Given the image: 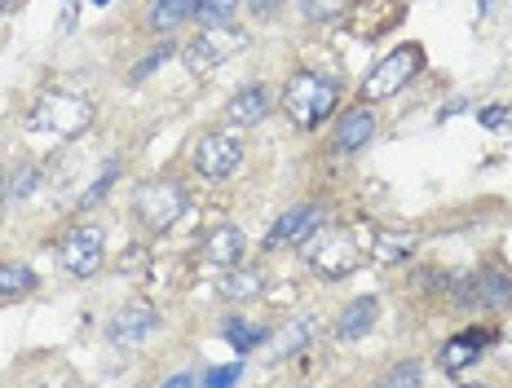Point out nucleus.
Listing matches in <instances>:
<instances>
[{
  "mask_svg": "<svg viewBox=\"0 0 512 388\" xmlns=\"http://www.w3.org/2000/svg\"><path fill=\"white\" fill-rule=\"evenodd\" d=\"M336 102H340V89H336L332 75L296 71L292 80L283 84V111L296 128H318L336 111Z\"/></svg>",
  "mask_w": 512,
  "mask_h": 388,
  "instance_id": "obj_1",
  "label": "nucleus"
},
{
  "mask_svg": "<svg viewBox=\"0 0 512 388\" xmlns=\"http://www.w3.org/2000/svg\"><path fill=\"white\" fill-rule=\"evenodd\" d=\"M89 124H93V102L71 89H45L27 115L31 133H53V137H80Z\"/></svg>",
  "mask_w": 512,
  "mask_h": 388,
  "instance_id": "obj_2",
  "label": "nucleus"
},
{
  "mask_svg": "<svg viewBox=\"0 0 512 388\" xmlns=\"http://www.w3.org/2000/svg\"><path fill=\"white\" fill-rule=\"evenodd\" d=\"M301 256L314 265V274H323V278H349L362 261H367L354 234L336 230V225H318V230L301 243Z\"/></svg>",
  "mask_w": 512,
  "mask_h": 388,
  "instance_id": "obj_3",
  "label": "nucleus"
},
{
  "mask_svg": "<svg viewBox=\"0 0 512 388\" xmlns=\"http://www.w3.org/2000/svg\"><path fill=\"white\" fill-rule=\"evenodd\" d=\"M186 208H190V194L181 181L173 177H159V181H142L133 194V217L146 225L151 234H164V230H173V225L186 217Z\"/></svg>",
  "mask_w": 512,
  "mask_h": 388,
  "instance_id": "obj_4",
  "label": "nucleus"
},
{
  "mask_svg": "<svg viewBox=\"0 0 512 388\" xmlns=\"http://www.w3.org/2000/svg\"><path fill=\"white\" fill-rule=\"evenodd\" d=\"M420 67H424V49L420 45H398L376 71L367 75V80H362V102H384V97H393L398 89H407L415 75H420Z\"/></svg>",
  "mask_w": 512,
  "mask_h": 388,
  "instance_id": "obj_5",
  "label": "nucleus"
},
{
  "mask_svg": "<svg viewBox=\"0 0 512 388\" xmlns=\"http://www.w3.org/2000/svg\"><path fill=\"white\" fill-rule=\"evenodd\" d=\"M102 256H106V234H102V225L80 221V225H71V230H62V239H58V261H62V269H67V274H76V278L98 274V269H102Z\"/></svg>",
  "mask_w": 512,
  "mask_h": 388,
  "instance_id": "obj_6",
  "label": "nucleus"
},
{
  "mask_svg": "<svg viewBox=\"0 0 512 388\" xmlns=\"http://www.w3.org/2000/svg\"><path fill=\"white\" fill-rule=\"evenodd\" d=\"M190 164H195L199 177H208V181H226L234 177V168L243 164V146L234 142L230 133H204L195 142V155H190Z\"/></svg>",
  "mask_w": 512,
  "mask_h": 388,
  "instance_id": "obj_7",
  "label": "nucleus"
},
{
  "mask_svg": "<svg viewBox=\"0 0 512 388\" xmlns=\"http://www.w3.org/2000/svg\"><path fill=\"white\" fill-rule=\"evenodd\" d=\"M243 49H248V36H243L239 27H204V36L186 49V62L195 71H208V67H217V62L234 58V53H243Z\"/></svg>",
  "mask_w": 512,
  "mask_h": 388,
  "instance_id": "obj_8",
  "label": "nucleus"
},
{
  "mask_svg": "<svg viewBox=\"0 0 512 388\" xmlns=\"http://www.w3.org/2000/svg\"><path fill=\"white\" fill-rule=\"evenodd\" d=\"M155 327H159L155 305H146V300H128V305L115 309L111 322H106V336H111V344H142V340H151Z\"/></svg>",
  "mask_w": 512,
  "mask_h": 388,
  "instance_id": "obj_9",
  "label": "nucleus"
},
{
  "mask_svg": "<svg viewBox=\"0 0 512 388\" xmlns=\"http://www.w3.org/2000/svg\"><path fill=\"white\" fill-rule=\"evenodd\" d=\"M490 340H495V331H482V327L455 331V336L442 344V353H437V366H442L446 375H464L468 366L482 358V349H486Z\"/></svg>",
  "mask_w": 512,
  "mask_h": 388,
  "instance_id": "obj_10",
  "label": "nucleus"
},
{
  "mask_svg": "<svg viewBox=\"0 0 512 388\" xmlns=\"http://www.w3.org/2000/svg\"><path fill=\"white\" fill-rule=\"evenodd\" d=\"M367 230V243H362V256H371V261H380V265H398V261H407L411 256V247H415V234L411 230H380V225H362Z\"/></svg>",
  "mask_w": 512,
  "mask_h": 388,
  "instance_id": "obj_11",
  "label": "nucleus"
},
{
  "mask_svg": "<svg viewBox=\"0 0 512 388\" xmlns=\"http://www.w3.org/2000/svg\"><path fill=\"white\" fill-rule=\"evenodd\" d=\"M354 14V36H362V40H376V36H384L393 23H398V14H402V5L398 0H362V5H354L349 9Z\"/></svg>",
  "mask_w": 512,
  "mask_h": 388,
  "instance_id": "obj_12",
  "label": "nucleus"
},
{
  "mask_svg": "<svg viewBox=\"0 0 512 388\" xmlns=\"http://www.w3.org/2000/svg\"><path fill=\"white\" fill-rule=\"evenodd\" d=\"M371 133H376V115H371V106H354V111L340 115V124L332 133V150L354 155V150H362L371 142Z\"/></svg>",
  "mask_w": 512,
  "mask_h": 388,
  "instance_id": "obj_13",
  "label": "nucleus"
},
{
  "mask_svg": "<svg viewBox=\"0 0 512 388\" xmlns=\"http://www.w3.org/2000/svg\"><path fill=\"white\" fill-rule=\"evenodd\" d=\"M265 111H270V89H265V84H243V89L226 102V124L252 128V124L265 120Z\"/></svg>",
  "mask_w": 512,
  "mask_h": 388,
  "instance_id": "obj_14",
  "label": "nucleus"
},
{
  "mask_svg": "<svg viewBox=\"0 0 512 388\" xmlns=\"http://www.w3.org/2000/svg\"><path fill=\"white\" fill-rule=\"evenodd\" d=\"M318 225H327L323 208H318V203H301V208L283 212V217L274 221V234H270V243H305L309 234L318 230Z\"/></svg>",
  "mask_w": 512,
  "mask_h": 388,
  "instance_id": "obj_15",
  "label": "nucleus"
},
{
  "mask_svg": "<svg viewBox=\"0 0 512 388\" xmlns=\"http://www.w3.org/2000/svg\"><path fill=\"white\" fill-rule=\"evenodd\" d=\"M376 314H380V300L376 296H358L354 305H345V314L336 318V340H345V344L362 340L371 327H376Z\"/></svg>",
  "mask_w": 512,
  "mask_h": 388,
  "instance_id": "obj_16",
  "label": "nucleus"
},
{
  "mask_svg": "<svg viewBox=\"0 0 512 388\" xmlns=\"http://www.w3.org/2000/svg\"><path fill=\"white\" fill-rule=\"evenodd\" d=\"M243 234L234 230V225H217V230H208V239H204V261L208 265H217V269H234L243 261Z\"/></svg>",
  "mask_w": 512,
  "mask_h": 388,
  "instance_id": "obj_17",
  "label": "nucleus"
},
{
  "mask_svg": "<svg viewBox=\"0 0 512 388\" xmlns=\"http://www.w3.org/2000/svg\"><path fill=\"white\" fill-rule=\"evenodd\" d=\"M468 305H486V309H508L512 305V283L499 269H482L468 283Z\"/></svg>",
  "mask_w": 512,
  "mask_h": 388,
  "instance_id": "obj_18",
  "label": "nucleus"
},
{
  "mask_svg": "<svg viewBox=\"0 0 512 388\" xmlns=\"http://www.w3.org/2000/svg\"><path fill=\"white\" fill-rule=\"evenodd\" d=\"M318 331V322L314 318H296V322H287V327L279 331V340L265 349V362H283V358H292V353H301L309 336Z\"/></svg>",
  "mask_w": 512,
  "mask_h": 388,
  "instance_id": "obj_19",
  "label": "nucleus"
},
{
  "mask_svg": "<svg viewBox=\"0 0 512 388\" xmlns=\"http://www.w3.org/2000/svg\"><path fill=\"white\" fill-rule=\"evenodd\" d=\"M261 287H265L261 269H243V265L221 269V283H217V291H221L226 300H252Z\"/></svg>",
  "mask_w": 512,
  "mask_h": 388,
  "instance_id": "obj_20",
  "label": "nucleus"
},
{
  "mask_svg": "<svg viewBox=\"0 0 512 388\" xmlns=\"http://www.w3.org/2000/svg\"><path fill=\"white\" fill-rule=\"evenodd\" d=\"M31 291H36V274L27 265L18 261L0 265V300H18V296H31Z\"/></svg>",
  "mask_w": 512,
  "mask_h": 388,
  "instance_id": "obj_21",
  "label": "nucleus"
},
{
  "mask_svg": "<svg viewBox=\"0 0 512 388\" xmlns=\"http://www.w3.org/2000/svg\"><path fill=\"white\" fill-rule=\"evenodd\" d=\"M234 9H239V0H199L190 18L199 27H234Z\"/></svg>",
  "mask_w": 512,
  "mask_h": 388,
  "instance_id": "obj_22",
  "label": "nucleus"
},
{
  "mask_svg": "<svg viewBox=\"0 0 512 388\" xmlns=\"http://www.w3.org/2000/svg\"><path fill=\"white\" fill-rule=\"evenodd\" d=\"M265 336H270V331L248 327V322H239V318H230V322H226V340H230L239 353H252V349H256V344H261Z\"/></svg>",
  "mask_w": 512,
  "mask_h": 388,
  "instance_id": "obj_23",
  "label": "nucleus"
},
{
  "mask_svg": "<svg viewBox=\"0 0 512 388\" xmlns=\"http://www.w3.org/2000/svg\"><path fill=\"white\" fill-rule=\"evenodd\" d=\"M420 380H424L420 362H398V366H389V375L380 380V388H420Z\"/></svg>",
  "mask_w": 512,
  "mask_h": 388,
  "instance_id": "obj_24",
  "label": "nucleus"
},
{
  "mask_svg": "<svg viewBox=\"0 0 512 388\" xmlns=\"http://www.w3.org/2000/svg\"><path fill=\"white\" fill-rule=\"evenodd\" d=\"M349 9V0H305V18L309 23H327V18H340Z\"/></svg>",
  "mask_w": 512,
  "mask_h": 388,
  "instance_id": "obj_25",
  "label": "nucleus"
},
{
  "mask_svg": "<svg viewBox=\"0 0 512 388\" xmlns=\"http://www.w3.org/2000/svg\"><path fill=\"white\" fill-rule=\"evenodd\" d=\"M239 371H243L239 362H230V366H212L208 380L199 384V388H234V380H239Z\"/></svg>",
  "mask_w": 512,
  "mask_h": 388,
  "instance_id": "obj_26",
  "label": "nucleus"
},
{
  "mask_svg": "<svg viewBox=\"0 0 512 388\" xmlns=\"http://www.w3.org/2000/svg\"><path fill=\"white\" fill-rule=\"evenodd\" d=\"M115 177H120V164H106V172L98 177V186H93V190L80 199V208H93V203H102V194L111 190V181H115Z\"/></svg>",
  "mask_w": 512,
  "mask_h": 388,
  "instance_id": "obj_27",
  "label": "nucleus"
},
{
  "mask_svg": "<svg viewBox=\"0 0 512 388\" xmlns=\"http://www.w3.org/2000/svg\"><path fill=\"white\" fill-rule=\"evenodd\" d=\"M168 53H173V45H159V49H151V58H142V62L133 67V80H146V75H151V71L159 67V62L168 58Z\"/></svg>",
  "mask_w": 512,
  "mask_h": 388,
  "instance_id": "obj_28",
  "label": "nucleus"
},
{
  "mask_svg": "<svg viewBox=\"0 0 512 388\" xmlns=\"http://www.w3.org/2000/svg\"><path fill=\"white\" fill-rule=\"evenodd\" d=\"M31 186H36V168H23V172H18V181H14V194L23 199V194H27Z\"/></svg>",
  "mask_w": 512,
  "mask_h": 388,
  "instance_id": "obj_29",
  "label": "nucleus"
},
{
  "mask_svg": "<svg viewBox=\"0 0 512 388\" xmlns=\"http://www.w3.org/2000/svg\"><path fill=\"white\" fill-rule=\"evenodd\" d=\"M504 120H508V111H499V106L482 111V124H486V128H504Z\"/></svg>",
  "mask_w": 512,
  "mask_h": 388,
  "instance_id": "obj_30",
  "label": "nucleus"
},
{
  "mask_svg": "<svg viewBox=\"0 0 512 388\" xmlns=\"http://www.w3.org/2000/svg\"><path fill=\"white\" fill-rule=\"evenodd\" d=\"M248 5H252V14H274L283 0H248Z\"/></svg>",
  "mask_w": 512,
  "mask_h": 388,
  "instance_id": "obj_31",
  "label": "nucleus"
},
{
  "mask_svg": "<svg viewBox=\"0 0 512 388\" xmlns=\"http://www.w3.org/2000/svg\"><path fill=\"white\" fill-rule=\"evenodd\" d=\"M464 106H468V102H464V97H455V102H446V111H442V120H451V115H455V111H464Z\"/></svg>",
  "mask_w": 512,
  "mask_h": 388,
  "instance_id": "obj_32",
  "label": "nucleus"
},
{
  "mask_svg": "<svg viewBox=\"0 0 512 388\" xmlns=\"http://www.w3.org/2000/svg\"><path fill=\"white\" fill-rule=\"evenodd\" d=\"M164 388H195V380H190V375H173Z\"/></svg>",
  "mask_w": 512,
  "mask_h": 388,
  "instance_id": "obj_33",
  "label": "nucleus"
},
{
  "mask_svg": "<svg viewBox=\"0 0 512 388\" xmlns=\"http://www.w3.org/2000/svg\"><path fill=\"white\" fill-rule=\"evenodd\" d=\"M9 9H14V0H0V18H5V14H9Z\"/></svg>",
  "mask_w": 512,
  "mask_h": 388,
  "instance_id": "obj_34",
  "label": "nucleus"
},
{
  "mask_svg": "<svg viewBox=\"0 0 512 388\" xmlns=\"http://www.w3.org/2000/svg\"><path fill=\"white\" fill-rule=\"evenodd\" d=\"M0 194H5V172H0Z\"/></svg>",
  "mask_w": 512,
  "mask_h": 388,
  "instance_id": "obj_35",
  "label": "nucleus"
},
{
  "mask_svg": "<svg viewBox=\"0 0 512 388\" xmlns=\"http://www.w3.org/2000/svg\"><path fill=\"white\" fill-rule=\"evenodd\" d=\"M460 388H482V384H460Z\"/></svg>",
  "mask_w": 512,
  "mask_h": 388,
  "instance_id": "obj_36",
  "label": "nucleus"
},
{
  "mask_svg": "<svg viewBox=\"0 0 512 388\" xmlns=\"http://www.w3.org/2000/svg\"><path fill=\"white\" fill-rule=\"evenodd\" d=\"M93 5H106V0H93Z\"/></svg>",
  "mask_w": 512,
  "mask_h": 388,
  "instance_id": "obj_37",
  "label": "nucleus"
}]
</instances>
